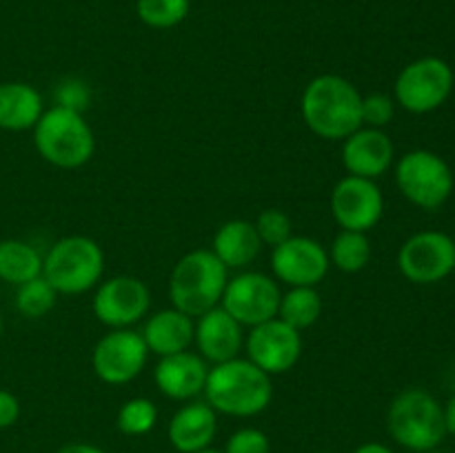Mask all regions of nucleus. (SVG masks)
Masks as SVG:
<instances>
[{
	"mask_svg": "<svg viewBox=\"0 0 455 453\" xmlns=\"http://www.w3.org/2000/svg\"><path fill=\"white\" fill-rule=\"evenodd\" d=\"M302 118L324 140H345L363 127V93L342 76H315L302 91Z\"/></svg>",
	"mask_w": 455,
	"mask_h": 453,
	"instance_id": "obj_1",
	"label": "nucleus"
},
{
	"mask_svg": "<svg viewBox=\"0 0 455 453\" xmlns=\"http://www.w3.org/2000/svg\"><path fill=\"white\" fill-rule=\"evenodd\" d=\"M204 402L216 413L231 417H253L269 407L274 385L269 373L249 358H231L209 367L204 382Z\"/></svg>",
	"mask_w": 455,
	"mask_h": 453,
	"instance_id": "obj_2",
	"label": "nucleus"
},
{
	"mask_svg": "<svg viewBox=\"0 0 455 453\" xmlns=\"http://www.w3.org/2000/svg\"><path fill=\"white\" fill-rule=\"evenodd\" d=\"M227 266L213 256L212 249H194L176 262L169 278L172 306L198 318L220 305L229 275Z\"/></svg>",
	"mask_w": 455,
	"mask_h": 453,
	"instance_id": "obj_3",
	"label": "nucleus"
},
{
	"mask_svg": "<svg viewBox=\"0 0 455 453\" xmlns=\"http://www.w3.org/2000/svg\"><path fill=\"white\" fill-rule=\"evenodd\" d=\"M31 131L40 158L58 169L83 167L96 151V138L84 115L65 107L44 109Z\"/></svg>",
	"mask_w": 455,
	"mask_h": 453,
	"instance_id": "obj_4",
	"label": "nucleus"
},
{
	"mask_svg": "<svg viewBox=\"0 0 455 453\" xmlns=\"http://www.w3.org/2000/svg\"><path fill=\"white\" fill-rule=\"evenodd\" d=\"M387 429L409 451H434L447 438L443 404L425 389L400 391L387 411Z\"/></svg>",
	"mask_w": 455,
	"mask_h": 453,
	"instance_id": "obj_5",
	"label": "nucleus"
},
{
	"mask_svg": "<svg viewBox=\"0 0 455 453\" xmlns=\"http://www.w3.org/2000/svg\"><path fill=\"white\" fill-rule=\"evenodd\" d=\"M105 274V253L89 235H67L56 240L43 256V275L65 296H80L98 287Z\"/></svg>",
	"mask_w": 455,
	"mask_h": 453,
	"instance_id": "obj_6",
	"label": "nucleus"
},
{
	"mask_svg": "<svg viewBox=\"0 0 455 453\" xmlns=\"http://www.w3.org/2000/svg\"><path fill=\"white\" fill-rule=\"evenodd\" d=\"M395 185L409 203L435 211L451 198L453 171L435 151L413 149L395 164Z\"/></svg>",
	"mask_w": 455,
	"mask_h": 453,
	"instance_id": "obj_7",
	"label": "nucleus"
},
{
	"mask_svg": "<svg viewBox=\"0 0 455 453\" xmlns=\"http://www.w3.org/2000/svg\"><path fill=\"white\" fill-rule=\"evenodd\" d=\"M453 83V69L447 60L435 56L418 58L395 78V102L411 114H431L449 100Z\"/></svg>",
	"mask_w": 455,
	"mask_h": 453,
	"instance_id": "obj_8",
	"label": "nucleus"
},
{
	"mask_svg": "<svg viewBox=\"0 0 455 453\" xmlns=\"http://www.w3.org/2000/svg\"><path fill=\"white\" fill-rule=\"evenodd\" d=\"M280 284L271 275L260 271H244L229 278L220 306L229 311L243 327H256L271 318H278Z\"/></svg>",
	"mask_w": 455,
	"mask_h": 453,
	"instance_id": "obj_9",
	"label": "nucleus"
},
{
	"mask_svg": "<svg viewBox=\"0 0 455 453\" xmlns=\"http://www.w3.org/2000/svg\"><path fill=\"white\" fill-rule=\"evenodd\" d=\"M455 242L443 231H418L398 251V269L409 282L435 284L453 274Z\"/></svg>",
	"mask_w": 455,
	"mask_h": 453,
	"instance_id": "obj_10",
	"label": "nucleus"
},
{
	"mask_svg": "<svg viewBox=\"0 0 455 453\" xmlns=\"http://www.w3.org/2000/svg\"><path fill=\"white\" fill-rule=\"evenodd\" d=\"M149 360L142 333L133 329H111L93 346L92 369L107 385H127L142 373Z\"/></svg>",
	"mask_w": 455,
	"mask_h": 453,
	"instance_id": "obj_11",
	"label": "nucleus"
},
{
	"mask_svg": "<svg viewBox=\"0 0 455 453\" xmlns=\"http://www.w3.org/2000/svg\"><path fill=\"white\" fill-rule=\"evenodd\" d=\"M151 306L149 287L136 275H114L98 284L92 309L98 322L109 329H132Z\"/></svg>",
	"mask_w": 455,
	"mask_h": 453,
	"instance_id": "obj_12",
	"label": "nucleus"
},
{
	"mask_svg": "<svg viewBox=\"0 0 455 453\" xmlns=\"http://www.w3.org/2000/svg\"><path fill=\"white\" fill-rule=\"evenodd\" d=\"M244 349L256 367L269 376H278L291 371L298 364L302 355V336L280 318H271L249 329Z\"/></svg>",
	"mask_w": 455,
	"mask_h": 453,
	"instance_id": "obj_13",
	"label": "nucleus"
},
{
	"mask_svg": "<svg viewBox=\"0 0 455 453\" xmlns=\"http://www.w3.org/2000/svg\"><path fill=\"white\" fill-rule=\"evenodd\" d=\"M329 266V251L309 235H291L271 253L274 278L289 287H318L327 278Z\"/></svg>",
	"mask_w": 455,
	"mask_h": 453,
	"instance_id": "obj_14",
	"label": "nucleus"
},
{
	"mask_svg": "<svg viewBox=\"0 0 455 453\" xmlns=\"http://www.w3.org/2000/svg\"><path fill=\"white\" fill-rule=\"evenodd\" d=\"M331 213L340 229L371 231L385 213V195L376 180L347 173L331 191Z\"/></svg>",
	"mask_w": 455,
	"mask_h": 453,
	"instance_id": "obj_15",
	"label": "nucleus"
},
{
	"mask_svg": "<svg viewBox=\"0 0 455 453\" xmlns=\"http://www.w3.org/2000/svg\"><path fill=\"white\" fill-rule=\"evenodd\" d=\"M395 158V147L385 129L360 127L342 140V164L349 176L376 180L389 171Z\"/></svg>",
	"mask_w": 455,
	"mask_h": 453,
	"instance_id": "obj_16",
	"label": "nucleus"
},
{
	"mask_svg": "<svg viewBox=\"0 0 455 453\" xmlns=\"http://www.w3.org/2000/svg\"><path fill=\"white\" fill-rule=\"evenodd\" d=\"M194 342L207 362L220 364L238 358L244 346V327L220 305L196 318Z\"/></svg>",
	"mask_w": 455,
	"mask_h": 453,
	"instance_id": "obj_17",
	"label": "nucleus"
},
{
	"mask_svg": "<svg viewBox=\"0 0 455 453\" xmlns=\"http://www.w3.org/2000/svg\"><path fill=\"white\" fill-rule=\"evenodd\" d=\"M207 373V360L200 354H194V351L187 349L180 351V354L160 358L158 364H156L154 380L160 393L172 400L185 402V400H191L203 393Z\"/></svg>",
	"mask_w": 455,
	"mask_h": 453,
	"instance_id": "obj_18",
	"label": "nucleus"
},
{
	"mask_svg": "<svg viewBox=\"0 0 455 453\" xmlns=\"http://www.w3.org/2000/svg\"><path fill=\"white\" fill-rule=\"evenodd\" d=\"M218 431V416L207 402H189L169 420V442L180 453H198L212 447Z\"/></svg>",
	"mask_w": 455,
	"mask_h": 453,
	"instance_id": "obj_19",
	"label": "nucleus"
},
{
	"mask_svg": "<svg viewBox=\"0 0 455 453\" xmlns=\"http://www.w3.org/2000/svg\"><path fill=\"white\" fill-rule=\"evenodd\" d=\"M194 318L172 306V309L158 311L147 320L145 329H142V340H145L149 354L164 358V355L189 349L194 345Z\"/></svg>",
	"mask_w": 455,
	"mask_h": 453,
	"instance_id": "obj_20",
	"label": "nucleus"
},
{
	"mask_svg": "<svg viewBox=\"0 0 455 453\" xmlns=\"http://www.w3.org/2000/svg\"><path fill=\"white\" fill-rule=\"evenodd\" d=\"M262 240L258 235L256 225L243 218L227 220L218 226L213 235V256L227 266V269H244L260 256Z\"/></svg>",
	"mask_w": 455,
	"mask_h": 453,
	"instance_id": "obj_21",
	"label": "nucleus"
},
{
	"mask_svg": "<svg viewBox=\"0 0 455 453\" xmlns=\"http://www.w3.org/2000/svg\"><path fill=\"white\" fill-rule=\"evenodd\" d=\"M44 111L43 96L29 83H0V129L27 131L34 129Z\"/></svg>",
	"mask_w": 455,
	"mask_h": 453,
	"instance_id": "obj_22",
	"label": "nucleus"
},
{
	"mask_svg": "<svg viewBox=\"0 0 455 453\" xmlns=\"http://www.w3.org/2000/svg\"><path fill=\"white\" fill-rule=\"evenodd\" d=\"M43 275V256L38 249L18 238L0 240V280L13 287Z\"/></svg>",
	"mask_w": 455,
	"mask_h": 453,
	"instance_id": "obj_23",
	"label": "nucleus"
},
{
	"mask_svg": "<svg viewBox=\"0 0 455 453\" xmlns=\"http://www.w3.org/2000/svg\"><path fill=\"white\" fill-rule=\"evenodd\" d=\"M320 314H323V298L315 287H291L280 298L278 318L298 331L318 322Z\"/></svg>",
	"mask_w": 455,
	"mask_h": 453,
	"instance_id": "obj_24",
	"label": "nucleus"
},
{
	"mask_svg": "<svg viewBox=\"0 0 455 453\" xmlns=\"http://www.w3.org/2000/svg\"><path fill=\"white\" fill-rule=\"evenodd\" d=\"M329 260L336 269L345 274H358L371 260V242H369L364 231H347L333 238L331 249H329Z\"/></svg>",
	"mask_w": 455,
	"mask_h": 453,
	"instance_id": "obj_25",
	"label": "nucleus"
},
{
	"mask_svg": "<svg viewBox=\"0 0 455 453\" xmlns=\"http://www.w3.org/2000/svg\"><path fill=\"white\" fill-rule=\"evenodd\" d=\"M191 0H138V18L151 29H172L189 16Z\"/></svg>",
	"mask_w": 455,
	"mask_h": 453,
	"instance_id": "obj_26",
	"label": "nucleus"
},
{
	"mask_svg": "<svg viewBox=\"0 0 455 453\" xmlns=\"http://www.w3.org/2000/svg\"><path fill=\"white\" fill-rule=\"evenodd\" d=\"M56 300L58 291L49 284L44 275H38V278L20 284L16 291V309L25 318H43L56 306Z\"/></svg>",
	"mask_w": 455,
	"mask_h": 453,
	"instance_id": "obj_27",
	"label": "nucleus"
},
{
	"mask_svg": "<svg viewBox=\"0 0 455 453\" xmlns=\"http://www.w3.org/2000/svg\"><path fill=\"white\" fill-rule=\"evenodd\" d=\"M158 422V409L149 398H132L120 407L116 425L124 435H147Z\"/></svg>",
	"mask_w": 455,
	"mask_h": 453,
	"instance_id": "obj_28",
	"label": "nucleus"
},
{
	"mask_svg": "<svg viewBox=\"0 0 455 453\" xmlns=\"http://www.w3.org/2000/svg\"><path fill=\"white\" fill-rule=\"evenodd\" d=\"M256 231L260 235L262 244L267 247H278L284 240L291 238V218L283 211V209H265L260 216L256 218Z\"/></svg>",
	"mask_w": 455,
	"mask_h": 453,
	"instance_id": "obj_29",
	"label": "nucleus"
},
{
	"mask_svg": "<svg viewBox=\"0 0 455 453\" xmlns=\"http://www.w3.org/2000/svg\"><path fill=\"white\" fill-rule=\"evenodd\" d=\"M56 105L83 114L92 105V87L84 80L74 78V76L60 80L56 87Z\"/></svg>",
	"mask_w": 455,
	"mask_h": 453,
	"instance_id": "obj_30",
	"label": "nucleus"
},
{
	"mask_svg": "<svg viewBox=\"0 0 455 453\" xmlns=\"http://www.w3.org/2000/svg\"><path fill=\"white\" fill-rule=\"evenodd\" d=\"M395 115V100L387 93L363 96V127L385 129Z\"/></svg>",
	"mask_w": 455,
	"mask_h": 453,
	"instance_id": "obj_31",
	"label": "nucleus"
},
{
	"mask_svg": "<svg viewBox=\"0 0 455 453\" xmlns=\"http://www.w3.org/2000/svg\"><path fill=\"white\" fill-rule=\"evenodd\" d=\"M222 453H271V442L265 431L244 426L229 435Z\"/></svg>",
	"mask_w": 455,
	"mask_h": 453,
	"instance_id": "obj_32",
	"label": "nucleus"
},
{
	"mask_svg": "<svg viewBox=\"0 0 455 453\" xmlns=\"http://www.w3.org/2000/svg\"><path fill=\"white\" fill-rule=\"evenodd\" d=\"M20 417V402L7 389H0V429H9Z\"/></svg>",
	"mask_w": 455,
	"mask_h": 453,
	"instance_id": "obj_33",
	"label": "nucleus"
},
{
	"mask_svg": "<svg viewBox=\"0 0 455 453\" xmlns=\"http://www.w3.org/2000/svg\"><path fill=\"white\" fill-rule=\"evenodd\" d=\"M58 453H105L100 447L96 444H87V442H74L67 444V447L58 449Z\"/></svg>",
	"mask_w": 455,
	"mask_h": 453,
	"instance_id": "obj_34",
	"label": "nucleus"
},
{
	"mask_svg": "<svg viewBox=\"0 0 455 453\" xmlns=\"http://www.w3.org/2000/svg\"><path fill=\"white\" fill-rule=\"evenodd\" d=\"M444 411V426H447V433L455 435V393L449 398L447 404H443Z\"/></svg>",
	"mask_w": 455,
	"mask_h": 453,
	"instance_id": "obj_35",
	"label": "nucleus"
},
{
	"mask_svg": "<svg viewBox=\"0 0 455 453\" xmlns=\"http://www.w3.org/2000/svg\"><path fill=\"white\" fill-rule=\"evenodd\" d=\"M354 453H394V451L382 442H364L360 444Z\"/></svg>",
	"mask_w": 455,
	"mask_h": 453,
	"instance_id": "obj_36",
	"label": "nucleus"
},
{
	"mask_svg": "<svg viewBox=\"0 0 455 453\" xmlns=\"http://www.w3.org/2000/svg\"><path fill=\"white\" fill-rule=\"evenodd\" d=\"M198 453H222V451H218V449L209 447V449H203V451H198Z\"/></svg>",
	"mask_w": 455,
	"mask_h": 453,
	"instance_id": "obj_37",
	"label": "nucleus"
},
{
	"mask_svg": "<svg viewBox=\"0 0 455 453\" xmlns=\"http://www.w3.org/2000/svg\"><path fill=\"white\" fill-rule=\"evenodd\" d=\"M0 338H3V314H0Z\"/></svg>",
	"mask_w": 455,
	"mask_h": 453,
	"instance_id": "obj_38",
	"label": "nucleus"
},
{
	"mask_svg": "<svg viewBox=\"0 0 455 453\" xmlns=\"http://www.w3.org/2000/svg\"><path fill=\"white\" fill-rule=\"evenodd\" d=\"M425 453H434V451H425Z\"/></svg>",
	"mask_w": 455,
	"mask_h": 453,
	"instance_id": "obj_39",
	"label": "nucleus"
},
{
	"mask_svg": "<svg viewBox=\"0 0 455 453\" xmlns=\"http://www.w3.org/2000/svg\"><path fill=\"white\" fill-rule=\"evenodd\" d=\"M453 271H455V266H453Z\"/></svg>",
	"mask_w": 455,
	"mask_h": 453,
	"instance_id": "obj_40",
	"label": "nucleus"
}]
</instances>
